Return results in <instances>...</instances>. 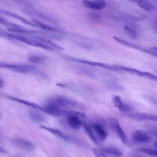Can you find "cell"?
Wrapping results in <instances>:
<instances>
[{
  "instance_id": "8fae6325",
  "label": "cell",
  "mask_w": 157,
  "mask_h": 157,
  "mask_svg": "<svg viewBox=\"0 0 157 157\" xmlns=\"http://www.w3.org/2000/svg\"><path fill=\"white\" fill-rule=\"evenodd\" d=\"M113 38L115 40H116L117 42L126 46V47H128L129 48H133V49H135V50H139V51H140V52H144V53H147L149 55H152V53H151V52L148 50V48H145V47H143L137 44H135L132 42H131V41H128V40H126L125 39H123L122 38H120L118 37H117V36H113Z\"/></svg>"
},
{
  "instance_id": "603a6c76",
  "label": "cell",
  "mask_w": 157,
  "mask_h": 157,
  "mask_svg": "<svg viewBox=\"0 0 157 157\" xmlns=\"http://www.w3.org/2000/svg\"><path fill=\"white\" fill-rule=\"evenodd\" d=\"M7 152V151L4 148H3L2 147L0 146V153H6Z\"/></svg>"
},
{
  "instance_id": "83f0119b",
  "label": "cell",
  "mask_w": 157,
  "mask_h": 157,
  "mask_svg": "<svg viewBox=\"0 0 157 157\" xmlns=\"http://www.w3.org/2000/svg\"><path fill=\"white\" fill-rule=\"evenodd\" d=\"M0 115H1V114H0Z\"/></svg>"
},
{
  "instance_id": "3957f363",
  "label": "cell",
  "mask_w": 157,
  "mask_h": 157,
  "mask_svg": "<svg viewBox=\"0 0 157 157\" xmlns=\"http://www.w3.org/2000/svg\"><path fill=\"white\" fill-rule=\"evenodd\" d=\"M0 68L8 69L13 72L21 74L35 73L37 71V68L31 64H12L4 62H0Z\"/></svg>"
},
{
  "instance_id": "7402d4cb",
  "label": "cell",
  "mask_w": 157,
  "mask_h": 157,
  "mask_svg": "<svg viewBox=\"0 0 157 157\" xmlns=\"http://www.w3.org/2000/svg\"><path fill=\"white\" fill-rule=\"evenodd\" d=\"M141 150L143 152H144L145 153H146L150 156L157 157V150L149 149V148H142Z\"/></svg>"
},
{
  "instance_id": "9a60e30c",
  "label": "cell",
  "mask_w": 157,
  "mask_h": 157,
  "mask_svg": "<svg viewBox=\"0 0 157 157\" xmlns=\"http://www.w3.org/2000/svg\"><path fill=\"white\" fill-rule=\"evenodd\" d=\"M83 4L86 7L96 10H101L104 9L107 5L104 0H83Z\"/></svg>"
},
{
  "instance_id": "ba28073f",
  "label": "cell",
  "mask_w": 157,
  "mask_h": 157,
  "mask_svg": "<svg viewBox=\"0 0 157 157\" xmlns=\"http://www.w3.org/2000/svg\"><path fill=\"white\" fill-rule=\"evenodd\" d=\"M124 116L130 119L136 121H157V115L140 112H127L124 113Z\"/></svg>"
},
{
  "instance_id": "9c48e42d",
  "label": "cell",
  "mask_w": 157,
  "mask_h": 157,
  "mask_svg": "<svg viewBox=\"0 0 157 157\" xmlns=\"http://www.w3.org/2000/svg\"><path fill=\"white\" fill-rule=\"evenodd\" d=\"M132 142L135 144H146L151 140V136L145 131L142 130H136L131 134Z\"/></svg>"
},
{
  "instance_id": "4316f807",
  "label": "cell",
  "mask_w": 157,
  "mask_h": 157,
  "mask_svg": "<svg viewBox=\"0 0 157 157\" xmlns=\"http://www.w3.org/2000/svg\"><path fill=\"white\" fill-rule=\"evenodd\" d=\"M131 1H132V2H135L136 3V2L137 1V0H130Z\"/></svg>"
},
{
  "instance_id": "484cf974",
  "label": "cell",
  "mask_w": 157,
  "mask_h": 157,
  "mask_svg": "<svg viewBox=\"0 0 157 157\" xmlns=\"http://www.w3.org/2000/svg\"><path fill=\"white\" fill-rule=\"evenodd\" d=\"M153 145H154V147H156V148H157V140L155 142V143L153 144Z\"/></svg>"
},
{
  "instance_id": "2e32d148",
  "label": "cell",
  "mask_w": 157,
  "mask_h": 157,
  "mask_svg": "<svg viewBox=\"0 0 157 157\" xmlns=\"http://www.w3.org/2000/svg\"><path fill=\"white\" fill-rule=\"evenodd\" d=\"M42 113V112L34 109L28 110V115L30 119L36 123H41L46 120L47 118Z\"/></svg>"
},
{
  "instance_id": "5b68a950",
  "label": "cell",
  "mask_w": 157,
  "mask_h": 157,
  "mask_svg": "<svg viewBox=\"0 0 157 157\" xmlns=\"http://www.w3.org/2000/svg\"><path fill=\"white\" fill-rule=\"evenodd\" d=\"M109 124L112 127V129L117 134L118 137L121 141V142L126 146L131 147L132 146V143L129 140L126 133L122 129L119 121L116 118H111L109 120Z\"/></svg>"
},
{
  "instance_id": "6da1fadb",
  "label": "cell",
  "mask_w": 157,
  "mask_h": 157,
  "mask_svg": "<svg viewBox=\"0 0 157 157\" xmlns=\"http://www.w3.org/2000/svg\"><path fill=\"white\" fill-rule=\"evenodd\" d=\"M0 34L6 37L14 39L18 42L26 44L33 47L42 48L50 50H64V48L51 41L50 40L45 39L40 36H33L32 34L27 35L26 34L23 35L15 33H8L5 32H0Z\"/></svg>"
},
{
  "instance_id": "cb8c5ba5",
  "label": "cell",
  "mask_w": 157,
  "mask_h": 157,
  "mask_svg": "<svg viewBox=\"0 0 157 157\" xmlns=\"http://www.w3.org/2000/svg\"><path fill=\"white\" fill-rule=\"evenodd\" d=\"M4 85H5V83L4 82V80L0 77V88H2L4 86Z\"/></svg>"
},
{
  "instance_id": "e0dca14e",
  "label": "cell",
  "mask_w": 157,
  "mask_h": 157,
  "mask_svg": "<svg viewBox=\"0 0 157 157\" xmlns=\"http://www.w3.org/2000/svg\"><path fill=\"white\" fill-rule=\"evenodd\" d=\"M108 156H116L119 157L123 156V153L118 148L112 147V146H104L100 147Z\"/></svg>"
},
{
  "instance_id": "d6986e66",
  "label": "cell",
  "mask_w": 157,
  "mask_h": 157,
  "mask_svg": "<svg viewBox=\"0 0 157 157\" xmlns=\"http://www.w3.org/2000/svg\"><path fill=\"white\" fill-rule=\"evenodd\" d=\"M29 61L33 63H41L44 61V58L40 55H32L28 57Z\"/></svg>"
},
{
  "instance_id": "ffe728a7",
  "label": "cell",
  "mask_w": 157,
  "mask_h": 157,
  "mask_svg": "<svg viewBox=\"0 0 157 157\" xmlns=\"http://www.w3.org/2000/svg\"><path fill=\"white\" fill-rule=\"evenodd\" d=\"M124 29L125 30V31H126V33L129 34V36L132 37V38H134V39H136L137 37V31L133 29L132 28L129 26H127V25H125L124 26Z\"/></svg>"
},
{
  "instance_id": "ac0fdd59",
  "label": "cell",
  "mask_w": 157,
  "mask_h": 157,
  "mask_svg": "<svg viewBox=\"0 0 157 157\" xmlns=\"http://www.w3.org/2000/svg\"><path fill=\"white\" fill-rule=\"evenodd\" d=\"M136 4L146 12H151L154 10L153 6L147 0H137L136 2Z\"/></svg>"
},
{
  "instance_id": "d4e9b609",
  "label": "cell",
  "mask_w": 157,
  "mask_h": 157,
  "mask_svg": "<svg viewBox=\"0 0 157 157\" xmlns=\"http://www.w3.org/2000/svg\"><path fill=\"white\" fill-rule=\"evenodd\" d=\"M151 134H153V135H154V136H157V131H151Z\"/></svg>"
},
{
  "instance_id": "52a82bcc",
  "label": "cell",
  "mask_w": 157,
  "mask_h": 157,
  "mask_svg": "<svg viewBox=\"0 0 157 157\" xmlns=\"http://www.w3.org/2000/svg\"><path fill=\"white\" fill-rule=\"evenodd\" d=\"M119 69H120V71L126 72L132 75H134L138 77H141L147 80L157 82V75L153 74L152 73L145 72V71H142L135 68L121 66V65H119Z\"/></svg>"
},
{
  "instance_id": "7a4b0ae2",
  "label": "cell",
  "mask_w": 157,
  "mask_h": 157,
  "mask_svg": "<svg viewBox=\"0 0 157 157\" xmlns=\"http://www.w3.org/2000/svg\"><path fill=\"white\" fill-rule=\"evenodd\" d=\"M47 102L53 104L64 109H72L80 112L86 110L85 105L81 102L63 96H56L51 98L47 101Z\"/></svg>"
},
{
  "instance_id": "5bb4252c",
  "label": "cell",
  "mask_w": 157,
  "mask_h": 157,
  "mask_svg": "<svg viewBox=\"0 0 157 157\" xmlns=\"http://www.w3.org/2000/svg\"><path fill=\"white\" fill-rule=\"evenodd\" d=\"M83 127L84 128V130L85 132L86 133L88 137L90 139V140L95 144L99 145L100 144L99 141L98 140L94 131L91 126V122L88 120L87 118L83 120Z\"/></svg>"
},
{
  "instance_id": "277c9868",
  "label": "cell",
  "mask_w": 157,
  "mask_h": 157,
  "mask_svg": "<svg viewBox=\"0 0 157 157\" xmlns=\"http://www.w3.org/2000/svg\"><path fill=\"white\" fill-rule=\"evenodd\" d=\"M66 58H67L72 61H74V62L85 64H86L88 66L104 68V69H109L110 71H120L119 65H118V64H110L104 63L88 61V60H86V59H83L77 58H75V57H72V56H66Z\"/></svg>"
},
{
  "instance_id": "7c38bea8",
  "label": "cell",
  "mask_w": 157,
  "mask_h": 157,
  "mask_svg": "<svg viewBox=\"0 0 157 157\" xmlns=\"http://www.w3.org/2000/svg\"><path fill=\"white\" fill-rule=\"evenodd\" d=\"M91 123L93 131L99 142L101 143L104 142L108 136L107 131L101 124L96 122H91Z\"/></svg>"
},
{
  "instance_id": "8992f818",
  "label": "cell",
  "mask_w": 157,
  "mask_h": 157,
  "mask_svg": "<svg viewBox=\"0 0 157 157\" xmlns=\"http://www.w3.org/2000/svg\"><path fill=\"white\" fill-rule=\"evenodd\" d=\"M40 128L45 129V131H47L48 132H50L51 134H52L53 135L55 136L56 137L63 139L67 142H69L71 143H74L75 144H80V145H82V142H80V140L75 137H72L71 136H68L67 134H65L64 132H63L62 131H61L59 129L55 128H52V127H48L45 125H40Z\"/></svg>"
},
{
  "instance_id": "44dd1931",
  "label": "cell",
  "mask_w": 157,
  "mask_h": 157,
  "mask_svg": "<svg viewBox=\"0 0 157 157\" xmlns=\"http://www.w3.org/2000/svg\"><path fill=\"white\" fill-rule=\"evenodd\" d=\"M93 152L94 153V155L96 156H98V157H104V156H107V155H106V153L101 148H93L92 149Z\"/></svg>"
},
{
  "instance_id": "4fadbf2b",
  "label": "cell",
  "mask_w": 157,
  "mask_h": 157,
  "mask_svg": "<svg viewBox=\"0 0 157 157\" xmlns=\"http://www.w3.org/2000/svg\"><path fill=\"white\" fill-rule=\"evenodd\" d=\"M111 99L114 107L117 108L123 113L131 112V107L123 102L120 96L116 94H112L111 96Z\"/></svg>"
},
{
  "instance_id": "30bf717a",
  "label": "cell",
  "mask_w": 157,
  "mask_h": 157,
  "mask_svg": "<svg viewBox=\"0 0 157 157\" xmlns=\"http://www.w3.org/2000/svg\"><path fill=\"white\" fill-rule=\"evenodd\" d=\"M11 142L15 146L23 150L31 151L35 148V145L32 142L23 138H14L11 140Z\"/></svg>"
}]
</instances>
